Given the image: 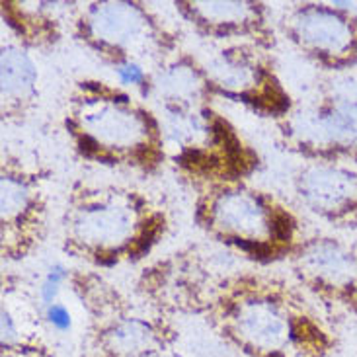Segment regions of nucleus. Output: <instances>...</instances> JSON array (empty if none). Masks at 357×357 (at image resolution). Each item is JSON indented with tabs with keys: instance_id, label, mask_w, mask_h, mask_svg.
Returning a JSON list of instances; mask_svg holds the SVG:
<instances>
[{
	"instance_id": "obj_1",
	"label": "nucleus",
	"mask_w": 357,
	"mask_h": 357,
	"mask_svg": "<svg viewBox=\"0 0 357 357\" xmlns=\"http://www.w3.org/2000/svg\"><path fill=\"white\" fill-rule=\"evenodd\" d=\"M231 252L188 246L143 268L135 293L195 317L241 357H332L336 338L293 278Z\"/></svg>"
},
{
	"instance_id": "obj_2",
	"label": "nucleus",
	"mask_w": 357,
	"mask_h": 357,
	"mask_svg": "<svg viewBox=\"0 0 357 357\" xmlns=\"http://www.w3.org/2000/svg\"><path fill=\"white\" fill-rule=\"evenodd\" d=\"M63 127L82 160L153 176L170 162L162 117L123 86L84 78L70 88Z\"/></svg>"
},
{
	"instance_id": "obj_3",
	"label": "nucleus",
	"mask_w": 357,
	"mask_h": 357,
	"mask_svg": "<svg viewBox=\"0 0 357 357\" xmlns=\"http://www.w3.org/2000/svg\"><path fill=\"white\" fill-rule=\"evenodd\" d=\"M168 232V213L151 193L123 183L78 180L61 217L63 252L90 268L145 260Z\"/></svg>"
},
{
	"instance_id": "obj_4",
	"label": "nucleus",
	"mask_w": 357,
	"mask_h": 357,
	"mask_svg": "<svg viewBox=\"0 0 357 357\" xmlns=\"http://www.w3.org/2000/svg\"><path fill=\"white\" fill-rule=\"evenodd\" d=\"M188 185L197 229L242 260L258 266L289 261L307 238L299 215L278 195L248 180H209Z\"/></svg>"
},
{
	"instance_id": "obj_5",
	"label": "nucleus",
	"mask_w": 357,
	"mask_h": 357,
	"mask_svg": "<svg viewBox=\"0 0 357 357\" xmlns=\"http://www.w3.org/2000/svg\"><path fill=\"white\" fill-rule=\"evenodd\" d=\"M67 289L84 314L78 357H165L178 342L174 317L119 289L94 270H70Z\"/></svg>"
},
{
	"instance_id": "obj_6",
	"label": "nucleus",
	"mask_w": 357,
	"mask_h": 357,
	"mask_svg": "<svg viewBox=\"0 0 357 357\" xmlns=\"http://www.w3.org/2000/svg\"><path fill=\"white\" fill-rule=\"evenodd\" d=\"M70 33L102 63L160 68L180 53V36L174 26L137 0H96L75 4Z\"/></svg>"
},
{
	"instance_id": "obj_7",
	"label": "nucleus",
	"mask_w": 357,
	"mask_h": 357,
	"mask_svg": "<svg viewBox=\"0 0 357 357\" xmlns=\"http://www.w3.org/2000/svg\"><path fill=\"white\" fill-rule=\"evenodd\" d=\"M168 156L185 183L248 180L260 156L213 104L162 109Z\"/></svg>"
},
{
	"instance_id": "obj_8",
	"label": "nucleus",
	"mask_w": 357,
	"mask_h": 357,
	"mask_svg": "<svg viewBox=\"0 0 357 357\" xmlns=\"http://www.w3.org/2000/svg\"><path fill=\"white\" fill-rule=\"evenodd\" d=\"M281 143L307 162L357 165V92L349 88L303 107L278 123Z\"/></svg>"
},
{
	"instance_id": "obj_9",
	"label": "nucleus",
	"mask_w": 357,
	"mask_h": 357,
	"mask_svg": "<svg viewBox=\"0 0 357 357\" xmlns=\"http://www.w3.org/2000/svg\"><path fill=\"white\" fill-rule=\"evenodd\" d=\"M215 98L250 107L275 123L293 112V98L278 75L268 49L256 45H225L203 61Z\"/></svg>"
},
{
	"instance_id": "obj_10",
	"label": "nucleus",
	"mask_w": 357,
	"mask_h": 357,
	"mask_svg": "<svg viewBox=\"0 0 357 357\" xmlns=\"http://www.w3.org/2000/svg\"><path fill=\"white\" fill-rule=\"evenodd\" d=\"M47 178L38 166L6 155L0 165V256L8 264L29 258L49 231Z\"/></svg>"
},
{
	"instance_id": "obj_11",
	"label": "nucleus",
	"mask_w": 357,
	"mask_h": 357,
	"mask_svg": "<svg viewBox=\"0 0 357 357\" xmlns=\"http://www.w3.org/2000/svg\"><path fill=\"white\" fill-rule=\"evenodd\" d=\"M342 2H295L281 12L278 31L317 67H357V16Z\"/></svg>"
},
{
	"instance_id": "obj_12",
	"label": "nucleus",
	"mask_w": 357,
	"mask_h": 357,
	"mask_svg": "<svg viewBox=\"0 0 357 357\" xmlns=\"http://www.w3.org/2000/svg\"><path fill=\"white\" fill-rule=\"evenodd\" d=\"M291 278L314 301L357 314V248L334 236H307L289 260Z\"/></svg>"
},
{
	"instance_id": "obj_13",
	"label": "nucleus",
	"mask_w": 357,
	"mask_h": 357,
	"mask_svg": "<svg viewBox=\"0 0 357 357\" xmlns=\"http://www.w3.org/2000/svg\"><path fill=\"white\" fill-rule=\"evenodd\" d=\"M176 12L190 28L205 39L225 45L275 47L278 24L266 2L256 0H178Z\"/></svg>"
},
{
	"instance_id": "obj_14",
	"label": "nucleus",
	"mask_w": 357,
	"mask_h": 357,
	"mask_svg": "<svg viewBox=\"0 0 357 357\" xmlns=\"http://www.w3.org/2000/svg\"><path fill=\"white\" fill-rule=\"evenodd\" d=\"M299 202L336 229L357 231V172L346 165L305 162L297 170Z\"/></svg>"
},
{
	"instance_id": "obj_15",
	"label": "nucleus",
	"mask_w": 357,
	"mask_h": 357,
	"mask_svg": "<svg viewBox=\"0 0 357 357\" xmlns=\"http://www.w3.org/2000/svg\"><path fill=\"white\" fill-rule=\"evenodd\" d=\"M38 65L29 49L16 41L0 47V114L4 123H22L39 98Z\"/></svg>"
},
{
	"instance_id": "obj_16",
	"label": "nucleus",
	"mask_w": 357,
	"mask_h": 357,
	"mask_svg": "<svg viewBox=\"0 0 357 357\" xmlns=\"http://www.w3.org/2000/svg\"><path fill=\"white\" fill-rule=\"evenodd\" d=\"M41 309H29L22 291L4 285L0 310V357H55L41 330Z\"/></svg>"
},
{
	"instance_id": "obj_17",
	"label": "nucleus",
	"mask_w": 357,
	"mask_h": 357,
	"mask_svg": "<svg viewBox=\"0 0 357 357\" xmlns=\"http://www.w3.org/2000/svg\"><path fill=\"white\" fill-rule=\"evenodd\" d=\"M151 94H155L162 109L207 106L215 98L203 61L183 51L153 73Z\"/></svg>"
},
{
	"instance_id": "obj_18",
	"label": "nucleus",
	"mask_w": 357,
	"mask_h": 357,
	"mask_svg": "<svg viewBox=\"0 0 357 357\" xmlns=\"http://www.w3.org/2000/svg\"><path fill=\"white\" fill-rule=\"evenodd\" d=\"M75 8V2H33L4 0L2 20L14 41L26 49H47L63 36V14Z\"/></svg>"
},
{
	"instance_id": "obj_19",
	"label": "nucleus",
	"mask_w": 357,
	"mask_h": 357,
	"mask_svg": "<svg viewBox=\"0 0 357 357\" xmlns=\"http://www.w3.org/2000/svg\"><path fill=\"white\" fill-rule=\"evenodd\" d=\"M68 273H70V270L65 268L63 264H55V266L49 268L38 289L39 309H45V307H51V305L57 303L61 291L67 287Z\"/></svg>"
},
{
	"instance_id": "obj_20",
	"label": "nucleus",
	"mask_w": 357,
	"mask_h": 357,
	"mask_svg": "<svg viewBox=\"0 0 357 357\" xmlns=\"http://www.w3.org/2000/svg\"><path fill=\"white\" fill-rule=\"evenodd\" d=\"M41 314H43V320L47 322L49 326L53 330H59V332H65V330L70 328V324H73V317H70V312L68 309L57 301L55 305H51V307H45V309H41Z\"/></svg>"
}]
</instances>
